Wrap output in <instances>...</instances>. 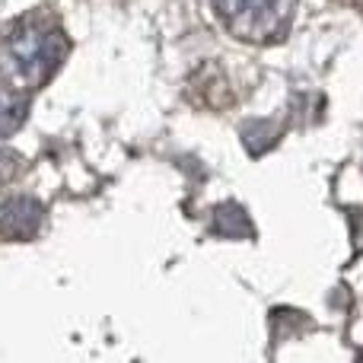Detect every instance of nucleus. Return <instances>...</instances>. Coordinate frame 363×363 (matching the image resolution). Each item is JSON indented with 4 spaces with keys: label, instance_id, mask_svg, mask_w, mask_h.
Returning a JSON list of instances; mask_svg holds the SVG:
<instances>
[{
    "label": "nucleus",
    "instance_id": "f257e3e1",
    "mask_svg": "<svg viewBox=\"0 0 363 363\" xmlns=\"http://www.w3.org/2000/svg\"><path fill=\"white\" fill-rule=\"evenodd\" d=\"M217 6L230 29L245 38L274 35L294 10L290 0H217Z\"/></svg>",
    "mask_w": 363,
    "mask_h": 363
}]
</instances>
